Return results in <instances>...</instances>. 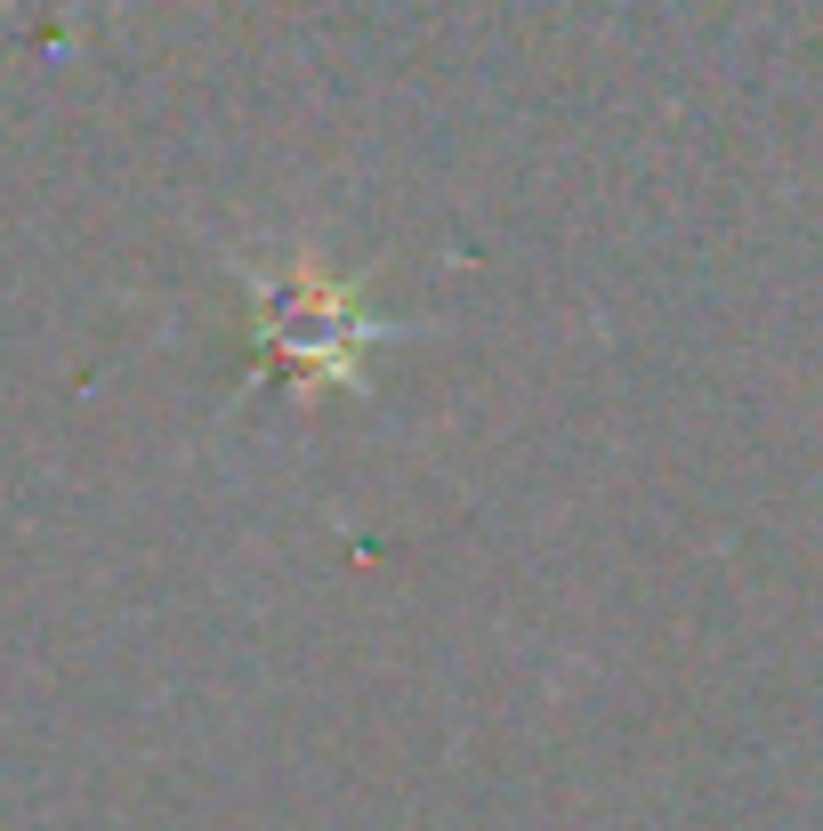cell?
Wrapping results in <instances>:
<instances>
[{"label":"cell","mask_w":823,"mask_h":831,"mask_svg":"<svg viewBox=\"0 0 823 831\" xmlns=\"http://www.w3.org/2000/svg\"><path fill=\"white\" fill-rule=\"evenodd\" d=\"M291 323H299L291 340H307V347H315V307H291ZM332 347H339V316L323 307V356H332ZM332 371H339V364H332Z\"/></svg>","instance_id":"1"}]
</instances>
